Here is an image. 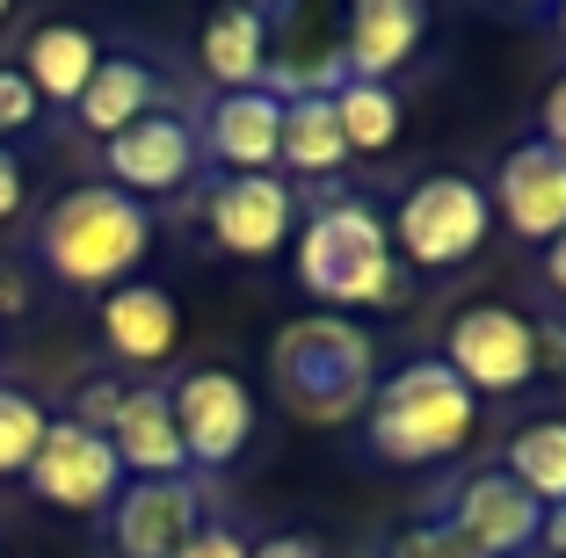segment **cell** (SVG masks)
<instances>
[{"label":"cell","mask_w":566,"mask_h":558,"mask_svg":"<svg viewBox=\"0 0 566 558\" xmlns=\"http://www.w3.org/2000/svg\"><path fill=\"white\" fill-rule=\"evenodd\" d=\"M421 36H429V15L415 0H356L349 22H342V73L392 87V73L415 59Z\"/></svg>","instance_id":"obj_14"},{"label":"cell","mask_w":566,"mask_h":558,"mask_svg":"<svg viewBox=\"0 0 566 558\" xmlns=\"http://www.w3.org/2000/svg\"><path fill=\"white\" fill-rule=\"evenodd\" d=\"M443 370L472 399L480 392H523L545 370V348H537V327L516 305H465L443 334Z\"/></svg>","instance_id":"obj_6"},{"label":"cell","mask_w":566,"mask_h":558,"mask_svg":"<svg viewBox=\"0 0 566 558\" xmlns=\"http://www.w3.org/2000/svg\"><path fill=\"white\" fill-rule=\"evenodd\" d=\"M102 152H109V175H117L109 189H124V197L146 203V197H175V189L197 175V152L203 146H197V131H189L182 116L153 109V116H138L132 131H117Z\"/></svg>","instance_id":"obj_12"},{"label":"cell","mask_w":566,"mask_h":558,"mask_svg":"<svg viewBox=\"0 0 566 558\" xmlns=\"http://www.w3.org/2000/svg\"><path fill=\"white\" fill-rule=\"evenodd\" d=\"M22 478H30L36 501H51V508H73V515H95V508H109V501L124 493L117 450L102 443V435H87L81 421H51Z\"/></svg>","instance_id":"obj_8"},{"label":"cell","mask_w":566,"mask_h":558,"mask_svg":"<svg viewBox=\"0 0 566 558\" xmlns=\"http://www.w3.org/2000/svg\"><path fill=\"white\" fill-rule=\"evenodd\" d=\"M537 116H545V131H537V138H545V146L566 160V73L545 87V109H537Z\"/></svg>","instance_id":"obj_29"},{"label":"cell","mask_w":566,"mask_h":558,"mask_svg":"<svg viewBox=\"0 0 566 558\" xmlns=\"http://www.w3.org/2000/svg\"><path fill=\"white\" fill-rule=\"evenodd\" d=\"M22 197H30V181H22V160L8 146H0V225L22 211Z\"/></svg>","instance_id":"obj_30"},{"label":"cell","mask_w":566,"mask_h":558,"mask_svg":"<svg viewBox=\"0 0 566 558\" xmlns=\"http://www.w3.org/2000/svg\"><path fill=\"white\" fill-rule=\"evenodd\" d=\"M153 102H160V73H153L146 59H102L95 81L73 102V116H81V131H95L102 146H109L117 131H132L138 116H153Z\"/></svg>","instance_id":"obj_18"},{"label":"cell","mask_w":566,"mask_h":558,"mask_svg":"<svg viewBox=\"0 0 566 558\" xmlns=\"http://www.w3.org/2000/svg\"><path fill=\"white\" fill-rule=\"evenodd\" d=\"M537 544H552V551L566 558V508H545V529H537Z\"/></svg>","instance_id":"obj_33"},{"label":"cell","mask_w":566,"mask_h":558,"mask_svg":"<svg viewBox=\"0 0 566 558\" xmlns=\"http://www.w3.org/2000/svg\"><path fill=\"white\" fill-rule=\"evenodd\" d=\"M102 66V44L81 30V22H44V30L30 36V51H22V81L36 87V102H81V87L95 81Z\"/></svg>","instance_id":"obj_19"},{"label":"cell","mask_w":566,"mask_h":558,"mask_svg":"<svg viewBox=\"0 0 566 558\" xmlns=\"http://www.w3.org/2000/svg\"><path fill=\"white\" fill-rule=\"evenodd\" d=\"M276 392L298 421L349 428L370 413V392H378V348L356 319L305 313L276 334Z\"/></svg>","instance_id":"obj_3"},{"label":"cell","mask_w":566,"mask_h":558,"mask_svg":"<svg viewBox=\"0 0 566 558\" xmlns=\"http://www.w3.org/2000/svg\"><path fill=\"white\" fill-rule=\"evenodd\" d=\"M102 341L124 362H167L182 341V313L160 283H124V291L102 297Z\"/></svg>","instance_id":"obj_17"},{"label":"cell","mask_w":566,"mask_h":558,"mask_svg":"<svg viewBox=\"0 0 566 558\" xmlns=\"http://www.w3.org/2000/svg\"><path fill=\"white\" fill-rule=\"evenodd\" d=\"M124 392H132V385H117V378H87L81 392H73V413H66V421H81L87 435H102V443H109V428H117Z\"/></svg>","instance_id":"obj_25"},{"label":"cell","mask_w":566,"mask_h":558,"mask_svg":"<svg viewBox=\"0 0 566 558\" xmlns=\"http://www.w3.org/2000/svg\"><path fill=\"white\" fill-rule=\"evenodd\" d=\"M0 22H8V0H0Z\"/></svg>","instance_id":"obj_34"},{"label":"cell","mask_w":566,"mask_h":558,"mask_svg":"<svg viewBox=\"0 0 566 558\" xmlns=\"http://www.w3.org/2000/svg\"><path fill=\"white\" fill-rule=\"evenodd\" d=\"M400 558H480V551H472L450 523H436V529H415V537L400 544Z\"/></svg>","instance_id":"obj_27"},{"label":"cell","mask_w":566,"mask_h":558,"mask_svg":"<svg viewBox=\"0 0 566 558\" xmlns=\"http://www.w3.org/2000/svg\"><path fill=\"white\" fill-rule=\"evenodd\" d=\"M486 203L501 211V225L516 232V240L552 246L566 232V160L545 146V138H523V146L501 160L494 197H486Z\"/></svg>","instance_id":"obj_11"},{"label":"cell","mask_w":566,"mask_h":558,"mask_svg":"<svg viewBox=\"0 0 566 558\" xmlns=\"http://www.w3.org/2000/svg\"><path fill=\"white\" fill-rule=\"evenodd\" d=\"M480 428V399L436 362H407L370 392V413H364V435L385 464H443L472 443Z\"/></svg>","instance_id":"obj_4"},{"label":"cell","mask_w":566,"mask_h":558,"mask_svg":"<svg viewBox=\"0 0 566 558\" xmlns=\"http://www.w3.org/2000/svg\"><path fill=\"white\" fill-rule=\"evenodd\" d=\"M559 30H566V8H559Z\"/></svg>","instance_id":"obj_35"},{"label":"cell","mask_w":566,"mask_h":558,"mask_svg":"<svg viewBox=\"0 0 566 558\" xmlns=\"http://www.w3.org/2000/svg\"><path fill=\"white\" fill-rule=\"evenodd\" d=\"M197 146H211V160L233 167V175H269V167H276V146H283V102L269 95V87L218 95Z\"/></svg>","instance_id":"obj_15"},{"label":"cell","mask_w":566,"mask_h":558,"mask_svg":"<svg viewBox=\"0 0 566 558\" xmlns=\"http://www.w3.org/2000/svg\"><path fill=\"white\" fill-rule=\"evenodd\" d=\"M36 87L22 81V66H0V138H15V131H30L36 124Z\"/></svg>","instance_id":"obj_26"},{"label":"cell","mask_w":566,"mask_h":558,"mask_svg":"<svg viewBox=\"0 0 566 558\" xmlns=\"http://www.w3.org/2000/svg\"><path fill=\"white\" fill-rule=\"evenodd\" d=\"M248 558H319V544L313 537H262V544H248Z\"/></svg>","instance_id":"obj_31"},{"label":"cell","mask_w":566,"mask_h":558,"mask_svg":"<svg viewBox=\"0 0 566 558\" xmlns=\"http://www.w3.org/2000/svg\"><path fill=\"white\" fill-rule=\"evenodd\" d=\"M501 472L531 493L537 508H566V421H531L509 435Z\"/></svg>","instance_id":"obj_22"},{"label":"cell","mask_w":566,"mask_h":558,"mask_svg":"<svg viewBox=\"0 0 566 558\" xmlns=\"http://www.w3.org/2000/svg\"><path fill=\"white\" fill-rule=\"evenodd\" d=\"M0 558H8V551H0Z\"/></svg>","instance_id":"obj_36"},{"label":"cell","mask_w":566,"mask_h":558,"mask_svg":"<svg viewBox=\"0 0 566 558\" xmlns=\"http://www.w3.org/2000/svg\"><path fill=\"white\" fill-rule=\"evenodd\" d=\"M298 283L319 297V313H370V305H407V262L392 254V232L370 203L342 197L319 203L298 232Z\"/></svg>","instance_id":"obj_1"},{"label":"cell","mask_w":566,"mask_h":558,"mask_svg":"<svg viewBox=\"0 0 566 558\" xmlns=\"http://www.w3.org/2000/svg\"><path fill=\"white\" fill-rule=\"evenodd\" d=\"M276 160L291 175H334V167L349 160V138H342V116H334V95H298L283 102V146Z\"/></svg>","instance_id":"obj_21"},{"label":"cell","mask_w":566,"mask_h":558,"mask_svg":"<svg viewBox=\"0 0 566 558\" xmlns=\"http://www.w3.org/2000/svg\"><path fill=\"white\" fill-rule=\"evenodd\" d=\"M203 529L197 478H132L109 501V544L117 558H175Z\"/></svg>","instance_id":"obj_10"},{"label":"cell","mask_w":566,"mask_h":558,"mask_svg":"<svg viewBox=\"0 0 566 558\" xmlns=\"http://www.w3.org/2000/svg\"><path fill=\"white\" fill-rule=\"evenodd\" d=\"M334 116H342L349 152H385L400 138V95L385 81H342L334 87Z\"/></svg>","instance_id":"obj_23"},{"label":"cell","mask_w":566,"mask_h":558,"mask_svg":"<svg viewBox=\"0 0 566 558\" xmlns=\"http://www.w3.org/2000/svg\"><path fill=\"white\" fill-rule=\"evenodd\" d=\"M450 529H458L480 558H523L537 544V529H545V508H537L509 472H480V478L458 486Z\"/></svg>","instance_id":"obj_13"},{"label":"cell","mask_w":566,"mask_h":558,"mask_svg":"<svg viewBox=\"0 0 566 558\" xmlns=\"http://www.w3.org/2000/svg\"><path fill=\"white\" fill-rule=\"evenodd\" d=\"M153 246V218L138 197L109 189V181H87V189H66L36 218V262L66 291H124L132 269L146 262Z\"/></svg>","instance_id":"obj_2"},{"label":"cell","mask_w":566,"mask_h":558,"mask_svg":"<svg viewBox=\"0 0 566 558\" xmlns=\"http://www.w3.org/2000/svg\"><path fill=\"white\" fill-rule=\"evenodd\" d=\"M51 413L36 407L22 385H0V478H22L36 457V443H44Z\"/></svg>","instance_id":"obj_24"},{"label":"cell","mask_w":566,"mask_h":558,"mask_svg":"<svg viewBox=\"0 0 566 558\" xmlns=\"http://www.w3.org/2000/svg\"><path fill=\"white\" fill-rule=\"evenodd\" d=\"M262 66H269V15L262 8H218L203 22V73L218 81V95L262 87Z\"/></svg>","instance_id":"obj_20"},{"label":"cell","mask_w":566,"mask_h":558,"mask_svg":"<svg viewBox=\"0 0 566 558\" xmlns=\"http://www.w3.org/2000/svg\"><path fill=\"white\" fill-rule=\"evenodd\" d=\"M175 558H248V544H240L233 529H218V523H211V529H197V537H189Z\"/></svg>","instance_id":"obj_28"},{"label":"cell","mask_w":566,"mask_h":558,"mask_svg":"<svg viewBox=\"0 0 566 558\" xmlns=\"http://www.w3.org/2000/svg\"><path fill=\"white\" fill-rule=\"evenodd\" d=\"M175 428H182V450H189V472H226L240 464V450L254 443V392L240 370H189L175 385Z\"/></svg>","instance_id":"obj_7"},{"label":"cell","mask_w":566,"mask_h":558,"mask_svg":"<svg viewBox=\"0 0 566 558\" xmlns=\"http://www.w3.org/2000/svg\"><path fill=\"white\" fill-rule=\"evenodd\" d=\"M545 283H552V291L566 297V232H559V240L545 246Z\"/></svg>","instance_id":"obj_32"},{"label":"cell","mask_w":566,"mask_h":558,"mask_svg":"<svg viewBox=\"0 0 566 558\" xmlns=\"http://www.w3.org/2000/svg\"><path fill=\"white\" fill-rule=\"evenodd\" d=\"M392 254L415 269H458L472 262L486 246V232H494V203H486L480 181L465 175H429L415 181L400 197V211H392Z\"/></svg>","instance_id":"obj_5"},{"label":"cell","mask_w":566,"mask_h":558,"mask_svg":"<svg viewBox=\"0 0 566 558\" xmlns=\"http://www.w3.org/2000/svg\"><path fill=\"white\" fill-rule=\"evenodd\" d=\"M109 450L132 478H189V450L182 428H175V399L160 385H132L117 407V428H109Z\"/></svg>","instance_id":"obj_16"},{"label":"cell","mask_w":566,"mask_h":558,"mask_svg":"<svg viewBox=\"0 0 566 558\" xmlns=\"http://www.w3.org/2000/svg\"><path fill=\"white\" fill-rule=\"evenodd\" d=\"M203 218H211V240L226 246V254L262 262V254H276V246L298 232V197H291L283 175H226V181H211Z\"/></svg>","instance_id":"obj_9"}]
</instances>
